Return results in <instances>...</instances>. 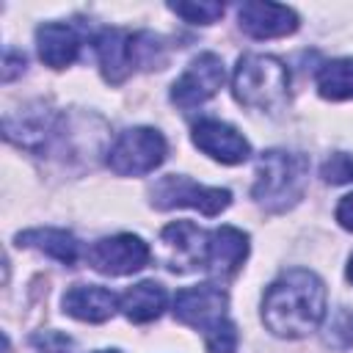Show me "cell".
I'll use <instances>...</instances> for the list:
<instances>
[{"label":"cell","instance_id":"obj_27","mask_svg":"<svg viewBox=\"0 0 353 353\" xmlns=\"http://www.w3.org/2000/svg\"><path fill=\"white\" fill-rule=\"evenodd\" d=\"M97 353H119V350H97Z\"/></svg>","mask_w":353,"mask_h":353},{"label":"cell","instance_id":"obj_8","mask_svg":"<svg viewBox=\"0 0 353 353\" xmlns=\"http://www.w3.org/2000/svg\"><path fill=\"white\" fill-rule=\"evenodd\" d=\"M149 245L138 234H113L88 248V262L105 276H127L149 262Z\"/></svg>","mask_w":353,"mask_h":353},{"label":"cell","instance_id":"obj_14","mask_svg":"<svg viewBox=\"0 0 353 353\" xmlns=\"http://www.w3.org/2000/svg\"><path fill=\"white\" fill-rule=\"evenodd\" d=\"M116 295L99 284H77L63 295V312L83 323H105L116 312Z\"/></svg>","mask_w":353,"mask_h":353},{"label":"cell","instance_id":"obj_15","mask_svg":"<svg viewBox=\"0 0 353 353\" xmlns=\"http://www.w3.org/2000/svg\"><path fill=\"white\" fill-rule=\"evenodd\" d=\"M36 47H39V58L47 66L63 69V66L74 63V58L80 52V36L72 25L47 22L36 30Z\"/></svg>","mask_w":353,"mask_h":353},{"label":"cell","instance_id":"obj_10","mask_svg":"<svg viewBox=\"0 0 353 353\" xmlns=\"http://www.w3.org/2000/svg\"><path fill=\"white\" fill-rule=\"evenodd\" d=\"M163 248H165V265L176 273H185L190 268H204V254H207V234L190 223V221H176L160 232Z\"/></svg>","mask_w":353,"mask_h":353},{"label":"cell","instance_id":"obj_21","mask_svg":"<svg viewBox=\"0 0 353 353\" xmlns=\"http://www.w3.org/2000/svg\"><path fill=\"white\" fill-rule=\"evenodd\" d=\"M320 174H323V179L331 182V185L353 182V154H345V152L331 154V157L323 163Z\"/></svg>","mask_w":353,"mask_h":353},{"label":"cell","instance_id":"obj_23","mask_svg":"<svg viewBox=\"0 0 353 353\" xmlns=\"http://www.w3.org/2000/svg\"><path fill=\"white\" fill-rule=\"evenodd\" d=\"M328 342H336V336H345L342 339V345H350L353 342V312H339L334 320H331V325H328Z\"/></svg>","mask_w":353,"mask_h":353},{"label":"cell","instance_id":"obj_16","mask_svg":"<svg viewBox=\"0 0 353 353\" xmlns=\"http://www.w3.org/2000/svg\"><path fill=\"white\" fill-rule=\"evenodd\" d=\"M165 290L157 281H141L135 287H130L121 298H119V309L127 320L132 323H149L154 317H160V312L165 309Z\"/></svg>","mask_w":353,"mask_h":353},{"label":"cell","instance_id":"obj_7","mask_svg":"<svg viewBox=\"0 0 353 353\" xmlns=\"http://www.w3.org/2000/svg\"><path fill=\"white\" fill-rule=\"evenodd\" d=\"M221 85H223V61L215 52H201L188 63V69L171 85V102L182 110H190L204 105L210 97H215Z\"/></svg>","mask_w":353,"mask_h":353},{"label":"cell","instance_id":"obj_22","mask_svg":"<svg viewBox=\"0 0 353 353\" xmlns=\"http://www.w3.org/2000/svg\"><path fill=\"white\" fill-rule=\"evenodd\" d=\"M30 345L36 353H72V339L61 331H41L30 336Z\"/></svg>","mask_w":353,"mask_h":353},{"label":"cell","instance_id":"obj_25","mask_svg":"<svg viewBox=\"0 0 353 353\" xmlns=\"http://www.w3.org/2000/svg\"><path fill=\"white\" fill-rule=\"evenodd\" d=\"M19 69H25V55H19V52H14V50H6L3 80H6V83H8V80H14V74H17Z\"/></svg>","mask_w":353,"mask_h":353},{"label":"cell","instance_id":"obj_26","mask_svg":"<svg viewBox=\"0 0 353 353\" xmlns=\"http://www.w3.org/2000/svg\"><path fill=\"white\" fill-rule=\"evenodd\" d=\"M347 279L353 281V256H350V262H347Z\"/></svg>","mask_w":353,"mask_h":353},{"label":"cell","instance_id":"obj_9","mask_svg":"<svg viewBox=\"0 0 353 353\" xmlns=\"http://www.w3.org/2000/svg\"><path fill=\"white\" fill-rule=\"evenodd\" d=\"M193 143L210 154L212 160L218 163H226V165H237V163H245L248 154H251V143L226 121H218V119H201L193 124Z\"/></svg>","mask_w":353,"mask_h":353},{"label":"cell","instance_id":"obj_2","mask_svg":"<svg viewBox=\"0 0 353 353\" xmlns=\"http://www.w3.org/2000/svg\"><path fill=\"white\" fill-rule=\"evenodd\" d=\"M174 317L201 331L210 353L237 350V328L229 320V298L218 284L204 281V284L179 290L174 298Z\"/></svg>","mask_w":353,"mask_h":353},{"label":"cell","instance_id":"obj_1","mask_svg":"<svg viewBox=\"0 0 353 353\" xmlns=\"http://www.w3.org/2000/svg\"><path fill=\"white\" fill-rule=\"evenodd\" d=\"M325 317V284L317 273L306 268L284 270L262 298V323L276 336L298 339L312 331Z\"/></svg>","mask_w":353,"mask_h":353},{"label":"cell","instance_id":"obj_4","mask_svg":"<svg viewBox=\"0 0 353 353\" xmlns=\"http://www.w3.org/2000/svg\"><path fill=\"white\" fill-rule=\"evenodd\" d=\"M234 99L245 108L276 113L287 102L290 91V72L273 55H243L234 66L232 77Z\"/></svg>","mask_w":353,"mask_h":353},{"label":"cell","instance_id":"obj_11","mask_svg":"<svg viewBox=\"0 0 353 353\" xmlns=\"http://www.w3.org/2000/svg\"><path fill=\"white\" fill-rule=\"evenodd\" d=\"M237 22L254 39H279L298 28V14L279 3L245 0L237 6Z\"/></svg>","mask_w":353,"mask_h":353},{"label":"cell","instance_id":"obj_18","mask_svg":"<svg viewBox=\"0 0 353 353\" xmlns=\"http://www.w3.org/2000/svg\"><path fill=\"white\" fill-rule=\"evenodd\" d=\"M50 132H52V113L50 110H25V113H19V119L6 116V138L17 141L25 149L44 146Z\"/></svg>","mask_w":353,"mask_h":353},{"label":"cell","instance_id":"obj_3","mask_svg":"<svg viewBox=\"0 0 353 353\" xmlns=\"http://www.w3.org/2000/svg\"><path fill=\"white\" fill-rule=\"evenodd\" d=\"M309 176V160L301 152H284L270 149L259 157L256 165V182L251 196L270 212H281L292 207L306 188Z\"/></svg>","mask_w":353,"mask_h":353},{"label":"cell","instance_id":"obj_24","mask_svg":"<svg viewBox=\"0 0 353 353\" xmlns=\"http://www.w3.org/2000/svg\"><path fill=\"white\" fill-rule=\"evenodd\" d=\"M336 221H339L342 229L353 232V193L342 196V201L336 204Z\"/></svg>","mask_w":353,"mask_h":353},{"label":"cell","instance_id":"obj_20","mask_svg":"<svg viewBox=\"0 0 353 353\" xmlns=\"http://www.w3.org/2000/svg\"><path fill=\"white\" fill-rule=\"evenodd\" d=\"M168 8L193 25H212L218 17H223V3H168Z\"/></svg>","mask_w":353,"mask_h":353},{"label":"cell","instance_id":"obj_19","mask_svg":"<svg viewBox=\"0 0 353 353\" xmlns=\"http://www.w3.org/2000/svg\"><path fill=\"white\" fill-rule=\"evenodd\" d=\"M317 91L323 99H353V58H336L320 66Z\"/></svg>","mask_w":353,"mask_h":353},{"label":"cell","instance_id":"obj_12","mask_svg":"<svg viewBox=\"0 0 353 353\" xmlns=\"http://www.w3.org/2000/svg\"><path fill=\"white\" fill-rule=\"evenodd\" d=\"M248 256V234L234 229V226H218L207 234V254H204V268L218 276H234Z\"/></svg>","mask_w":353,"mask_h":353},{"label":"cell","instance_id":"obj_6","mask_svg":"<svg viewBox=\"0 0 353 353\" xmlns=\"http://www.w3.org/2000/svg\"><path fill=\"white\" fill-rule=\"evenodd\" d=\"M232 201V193L223 188H204L188 176L168 174L160 176L152 188V204L157 210H171V207H193L201 215H218L226 210Z\"/></svg>","mask_w":353,"mask_h":353},{"label":"cell","instance_id":"obj_17","mask_svg":"<svg viewBox=\"0 0 353 353\" xmlns=\"http://www.w3.org/2000/svg\"><path fill=\"white\" fill-rule=\"evenodd\" d=\"M17 245L25 248H39L47 256L63 262V265H74L80 256V243L74 240V234L63 232V229H28L17 234Z\"/></svg>","mask_w":353,"mask_h":353},{"label":"cell","instance_id":"obj_5","mask_svg":"<svg viewBox=\"0 0 353 353\" xmlns=\"http://www.w3.org/2000/svg\"><path fill=\"white\" fill-rule=\"evenodd\" d=\"M165 138L152 127L124 130L108 149V165L119 176H141L165 160Z\"/></svg>","mask_w":353,"mask_h":353},{"label":"cell","instance_id":"obj_13","mask_svg":"<svg viewBox=\"0 0 353 353\" xmlns=\"http://www.w3.org/2000/svg\"><path fill=\"white\" fill-rule=\"evenodd\" d=\"M97 58L102 66V74L108 83H121L127 74L135 69V55H132V33L121 28H105L97 36Z\"/></svg>","mask_w":353,"mask_h":353}]
</instances>
